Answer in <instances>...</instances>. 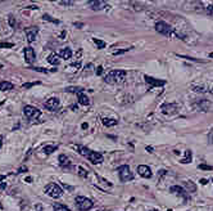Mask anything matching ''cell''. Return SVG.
Masks as SVG:
<instances>
[{"instance_id":"cell-42","label":"cell","mask_w":213,"mask_h":211,"mask_svg":"<svg viewBox=\"0 0 213 211\" xmlns=\"http://www.w3.org/2000/svg\"><path fill=\"white\" fill-rule=\"evenodd\" d=\"M208 138H209V142H211V143H213V130L209 133V135H208Z\"/></svg>"},{"instance_id":"cell-21","label":"cell","mask_w":213,"mask_h":211,"mask_svg":"<svg viewBox=\"0 0 213 211\" xmlns=\"http://www.w3.org/2000/svg\"><path fill=\"white\" fill-rule=\"evenodd\" d=\"M48 62L50 63V64H54V66H58L60 60H59V58H58V55L53 53V54H50V55L48 57Z\"/></svg>"},{"instance_id":"cell-17","label":"cell","mask_w":213,"mask_h":211,"mask_svg":"<svg viewBox=\"0 0 213 211\" xmlns=\"http://www.w3.org/2000/svg\"><path fill=\"white\" fill-rule=\"evenodd\" d=\"M59 55H60V58H63V59H71L72 58V50L69 49V48H63V49H60L59 52Z\"/></svg>"},{"instance_id":"cell-24","label":"cell","mask_w":213,"mask_h":211,"mask_svg":"<svg viewBox=\"0 0 213 211\" xmlns=\"http://www.w3.org/2000/svg\"><path fill=\"white\" fill-rule=\"evenodd\" d=\"M53 209H54V211H71V209H68L67 206H64L62 204H54Z\"/></svg>"},{"instance_id":"cell-9","label":"cell","mask_w":213,"mask_h":211,"mask_svg":"<svg viewBox=\"0 0 213 211\" xmlns=\"http://www.w3.org/2000/svg\"><path fill=\"white\" fill-rule=\"evenodd\" d=\"M137 173H139V175L142 176V178H145V179H150V178L153 176V173H151L150 167H149V166H146V165L137 166Z\"/></svg>"},{"instance_id":"cell-36","label":"cell","mask_w":213,"mask_h":211,"mask_svg":"<svg viewBox=\"0 0 213 211\" xmlns=\"http://www.w3.org/2000/svg\"><path fill=\"white\" fill-rule=\"evenodd\" d=\"M192 90L194 91H200V93H206L207 91L204 88H199V86H192Z\"/></svg>"},{"instance_id":"cell-41","label":"cell","mask_w":213,"mask_h":211,"mask_svg":"<svg viewBox=\"0 0 213 211\" xmlns=\"http://www.w3.org/2000/svg\"><path fill=\"white\" fill-rule=\"evenodd\" d=\"M7 188V183H4V181H1V183H0V190H4Z\"/></svg>"},{"instance_id":"cell-10","label":"cell","mask_w":213,"mask_h":211,"mask_svg":"<svg viewBox=\"0 0 213 211\" xmlns=\"http://www.w3.org/2000/svg\"><path fill=\"white\" fill-rule=\"evenodd\" d=\"M24 59H26V62L28 64H32L35 62V59H36V53L35 50L32 49L31 46H27V48H24Z\"/></svg>"},{"instance_id":"cell-40","label":"cell","mask_w":213,"mask_h":211,"mask_svg":"<svg viewBox=\"0 0 213 211\" xmlns=\"http://www.w3.org/2000/svg\"><path fill=\"white\" fill-rule=\"evenodd\" d=\"M59 4H62V5H72L73 1H68V0H67V1H60Z\"/></svg>"},{"instance_id":"cell-32","label":"cell","mask_w":213,"mask_h":211,"mask_svg":"<svg viewBox=\"0 0 213 211\" xmlns=\"http://www.w3.org/2000/svg\"><path fill=\"white\" fill-rule=\"evenodd\" d=\"M79 175L82 176V178H86V176H87V171H86L84 167H81V166H80V167H79Z\"/></svg>"},{"instance_id":"cell-34","label":"cell","mask_w":213,"mask_h":211,"mask_svg":"<svg viewBox=\"0 0 213 211\" xmlns=\"http://www.w3.org/2000/svg\"><path fill=\"white\" fill-rule=\"evenodd\" d=\"M198 167L200 170H213V166H209V165H204V164H200Z\"/></svg>"},{"instance_id":"cell-8","label":"cell","mask_w":213,"mask_h":211,"mask_svg":"<svg viewBox=\"0 0 213 211\" xmlns=\"http://www.w3.org/2000/svg\"><path fill=\"white\" fill-rule=\"evenodd\" d=\"M26 38H27V41L28 43H34L36 40V36H37V32H39V28L37 27H27L26 30Z\"/></svg>"},{"instance_id":"cell-6","label":"cell","mask_w":213,"mask_h":211,"mask_svg":"<svg viewBox=\"0 0 213 211\" xmlns=\"http://www.w3.org/2000/svg\"><path fill=\"white\" fill-rule=\"evenodd\" d=\"M118 175H120L121 181H130L134 179V175L127 165H122L118 167Z\"/></svg>"},{"instance_id":"cell-13","label":"cell","mask_w":213,"mask_h":211,"mask_svg":"<svg viewBox=\"0 0 213 211\" xmlns=\"http://www.w3.org/2000/svg\"><path fill=\"white\" fill-rule=\"evenodd\" d=\"M145 81H146V84L148 85H150V88H153V86H163V85L166 84L165 80H157V79L150 77V76H145Z\"/></svg>"},{"instance_id":"cell-28","label":"cell","mask_w":213,"mask_h":211,"mask_svg":"<svg viewBox=\"0 0 213 211\" xmlns=\"http://www.w3.org/2000/svg\"><path fill=\"white\" fill-rule=\"evenodd\" d=\"M94 43L96 44V46L99 48V49H103V48H105V43H104V41H101V40L94 39Z\"/></svg>"},{"instance_id":"cell-2","label":"cell","mask_w":213,"mask_h":211,"mask_svg":"<svg viewBox=\"0 0 213 211\" xmlns=\"http://www.w3.org/2000/svg\"><path fill=\"white\" fill-rule=\"evenodd\" d=\"M127 76V72L123 71V70H113L106 74L105 76V83H108L110 85H118V84H122Z\"/></svg>"},{"instance_id":"cell-50","label":"cell","mask_w":213,"mask_h":211,"mask_svg":"<svg viewBox=\"0 0 213 211\" xmlns=\"http://www.w3.org/2000/svg\"><path fill=\"white\" fill-rule=\"evenodd\" d=\"M209 58H213V53H209Z\"/></svg>"},{"instance_id":"cell-7","label":"cell","mask_w":213,"mask_h":211,"mask_svg":"<svg viewBox=\"0 0 213 211\" xmlns=\"http://www.w3.org/2000/svg\"><path fill=\"white\" fill-rule=\"evenodd\" d=\"M155 30H157L159 34H162L165 36H171L172 35V27L168 25V23H166L163 21L155 23Z\"/></svg>"},{"instance_id":"cell-52","label":"cell","mask_w":213,"mask_h":211,"mask_svg":"<svg viewBox=\"0 0 213 211\" xmlns=\"http://www.w3.org/2000/svg\"><path fill=\"white\" fill-rule=\"evenodd\" d=\"M167 211H172V210H167Z\"/></svg>"},{"instance_id":"cell-46","label":"cell","mask_w":213,"mask_h":211,"mask_svg":"<svg viewBox=\"0 0 213 211\" xmlns=\"http://www.w3.org/2000/svg\"><path fill=\"white\" fill-rule=\"evenodd\" d=\"M1 145H3V136L0 135V148H1Z\"/></svg>"},{"instance_id":"cell-43","label":"cell","mask_w":213,"mask_h":211,"mask_svg":"<svg viewBox=\"0 0 213 211\" xmlns=\"http://www.w3.org/2000/svg\"><path fill=\"white\" fill-rule=\"evenodd\" d=\"M81 128H82V129H87V128H89V125L86 124V122H84L82 125H81Z\"/></svg>"},{"instance_id":"cell-14","label":"cell","mask_w":213,"mask_h":211,"mask_svg":"<svg viewBox=\"0 0 213 211\" xmlns=\"http://www.w3.org/2000/svg\"><path fill=\"white\" fill-rule=\"evenodd\" d=\"M89 5L93 10H100V9H104L106 5V3L103 1V0H96V1H89Z\"/></svg>"},{"instance_id":"cell-31","label":"cell","mask_w":213,"mask_h":211,"mask_svg":"<svg viewBox=\"0 0 213 211\" xmlns=\"http://www.w3.org/2000/svg\"><path fill=\"white\" fill-rule=\"evenodd\" d=\"M8 21H9L10 27H14V26H15V19H14V17H13V14H9V15H8Z\"/></svg>"},{"instance_id":"cell-3","label":"cell","mask_w":213,"mask_h":211,"mask_svg":"<svg viewBox=\"0 0 213 211\" xmlns=\"http://www.w3.org/2000/svg\"><path fill=\"white\" fill-rule=\"evenodd\" d=\"M75 202H76V206L81 211H89V210H91L94 206V202L90 200V198L84 197V196H77Z\"/></svg>"},{"instance_id":"cell-29","label":"cell","mask_w":213,"mask_h":211,"mask_svg":"<svg viewBox=\"0 0 213 211\" xmlns=\"http://www.w3.org/2000/svg\"><path fill=\"white\" fill-rule=\"evenodd\" d=\"M130 49H131V48H126V49H120V50H114V52H113V55H121V54H123V53L129 52Z\"/></svg>"},{"instance_id":"cell-33","label":"cell","mask_w":213,"mask_h":211,"mask_svg":"<svg viewBox=\"0 0 213 211\" xmlns=\"http://www.w3.org/2000/svg\"><path fill=\"white\" fill-rule=\"evenodd\" d=\"M206 12H207V14L209 15V17L213 18V5H208V7H206Z\"/></svg>"},{"instance_id":"cell-51","label":"cell","mask_w":213,"mask_h":211,"mask_svg":"<svg viewBox=\"0 0 213 211\" xmlns=\"http://www.w3.org/2000/svg\"><path fill=\"white\" fill-rule=\"evenodd\" d=\"M151 211H159V210H151Z\"/></svg>"},{"instance_id":"cell-23","label":"cell","mask_w":213,"mask_h":211,"mask_svg":"<svg viewBox=\"0 0 213 211\" xmlns=\"http://www.w3.org/2000/svg\"><path fill=\"white\" fill-rule=\"evenodd\" d=\"M101 122H103L104 126H114V125H117L118 121L117 120H114V119H103L101 120Z\"/></svg>"},{"instance_id":"cell-16","label":"cell","mask_w":213,"mask_h":211,"mask_svg":"<svg viewBox=\"0 0 213 211\" xmlns=\"http://www.w3.org/2000/svg\"><path fill=\"white\" fill-rule=\"evenodd\" d=\"M184 189L186 190L187 193H194L196 192V185L194 184V181H191V180H185L184 181Z\"/></svg>"},{"instance_id":"cell-38","label":"cell","mask_w":213,"mask_h":211,"mask_svg":"<svg viewBox=\"0 0 213 211\" xmlns=\"http://www.w3.org/2000/svg\"><path fill=\"white\" fill-rule=\"evenodd\" d=\"M26 171H27V167H26V166H22V167L18 169L17 173H18V174H22V173H26Z\"/></svg>"},{"instance_id":"cell-48","label":"cell","mask_w":213,"mask_h":211,"mask_svg":"<svg viewBox=\"0 0 213 211\" xmlns=\"http://www.w3.org/2000/svg\"><path fill=\"white\" fill-rule=\"evenodd\" d=\"M5 179V175H0V183H1V180Z\"/></svg>"},{"instance_id":"cell-18","label":"cell","mask_w":213,"mask_h":211,"mask_svg":"<svg viewBox=\"0 0 213 211\" xmlns=\"http://www.w3.org/2000/svg\"><path fill=\"white\" fill-rule=\"evenodd\" d=\"M77 98H79V103L80 104H82V106H89L90 104V99H89V97L85 94V93H79L77 94Z\"/></svg>"},{"instance_id":"cell-37","label":"cell","mask_w":213,"mask_h":211,"mask_svg":"<svg viewBox=\"0 0 213 211\" xmlns=\"http://www.w3.org/2000/svg\"><path fill=\"white\" fill-rule=\"evenodd\" d=\"M34 70H35V71H39V72H45V74L48 72V70H45V68H41V67H34Z\"/></svg>"},{"instance_id":"cell-4","label":"cell","mask_w":213,"mask_h":211,"mask_svg":"<svg viewBox=\"0 0 213 211\" xmlns=\"http://www.w3.org/2000/svg\"><path fill=\"white\" fill-rule=\"evenodd\" d=\"M45 193L51 198H59L63 194V190L58 184L50 183V184H48L46 187H45Z\"/></svg>"},{"instance_id":"cell-47","label":"cell","mask_w":213,"mask_h":211,"mask_svg":"<svg viewBox=\"0 0 213 211\" xmlns=\"http://www.w3.org/2000/svg\"><path fill=\"white\" fill-rule=\"evenodd\" d=\"M146 151H148V152H153V148H151V147H146Z\"/></svg>"},{"instance_id":"cell-20","label":"cell","mask_w":213,"mask_h":211,"mask_svg":"<svg viewBox=\"0 0 213 211\" xmlns=\"http://www.w3.org/2000/svg\"><path fill=\"white\" fill-rule=\"evenodd\" d=\"M58 161H59V165L62 166V167H68V166L71 165V161H69V158L65 155H60L58 157Z\"/></svg>"},{"instance_id":"cell-15","label":"cell","mask_w":213,"mask_h":211,"mask_svg":"<svg viewBox=\"0 0 213 211\" xmlns=\"http://www.w3.org/2000/svg\"><path fill=\"white\" fill-rule=\"evenodd\" d=\"M176 109H177V106L176 104H163L162 106V112L165 113V115H171V113H175Z\"/></svg>"},{"instance_id":"cell-1","label":"cell","mask_w":213,"mask_h":211,"mask_svg":"<svg viewBox=\"0 0 213 211\" xmlns=\"http://www.w3.org/2000/svg\"><path fill=\"white\" fill-rule=\"evenodd\" d=\"M76 148L79 149L80 155L86 157L91 164L98 165V164H101V162H103V156H101V153L96 152V151H91V149H89L86 147H81V145H77Z\"/></svg>"},{"instance_id":"cell-19","label":"cell","mask_w":213,"mask_h":211,"mask_svg":"<svg viewBox=\"0 0 213 211\" xmlns=\"http://www.w3.org/2000/svg\"><path fill=\"white\" fill-rule=\"evenodd\" d=\"M12 89H14V85L9 81H1L0 83V90L1 91H9Z\"/></svg>"},{"instance_id":"cell-22","label":"cell","mask_w":213,"mask_h":211,"mask_svg":"<svg viewBox=\"0 0 213 211\" xmlns=\"http://www.w3.org/2000/svg\"><path fill=\"white\" fill-rule=\"evenodd\" d=\"M191 158H192V153H191L190 149H187V151H185V157H184L180 162H181V164H190Z\"/></svg>"},{"instance_id":"cell-12","label":"cell","mask_w":213,"mask_h":211,"mask_svg":"<svg viewBox=\"0 0 213 211\" xmlns=\"http://www.w3.org/2000/svg\"><path fill=\"white\" fill-rule=\"evenodd\" d=\"M171 192L175 193V194H177V196H180V197H182L184 201H187V192L182 188V187H180V185H172V187H171Z\"/></svg>"},{"instance_id":"cell-49","label":"cell","mask_w":213,"mask_h":211,"mask_svg":"<svg viewBox=\"0 0 213 211\" xmlns=\"http://www.w3.org/2000/svg\"><path fill=\"white\" fill-rule=\"evenodd\" d=\"M26 181H27V183H31V181H32V179H31V178H27V179H26Z\"/></svg>"},{"instance_id":"cell-11","label":"cell","mask_w":213,"mask_h":211,"mask_svg":"<svg viewBox=\"0 0 213 211\" xmlns=\"http://www.w3.org/2000/svg\"><path fill=\"white\" fill-rule=\"evenodd\" d=\"M60 106V102L59 99L57 98V97H53V98H49L46 102H45V107H46L49 111H55V109H58Z\"/></svg>"},{"instance_id":"cell-5","label":"cell","mask_w":213,"mask_h":211,"mask_svg":"<svg viewBox=\"0 0 213 211\" xmlns=\"http://www.w3.org/2000/svg\"><path fill=\"white\" fill-rule=\"evenodd\" d=\"M23 113H24V116H26L28 120H36V119H39L40 117V115H41L40 109L34 107V106H24L23 107Z\"/></svg>"},{"instance_id":"cell-25","label":"cell","mask_w":213,"mask_h":211,"mask_svg":"<svg viewBox=\"0 0 213 211\" xmlns=\"http://www.w3.org/2000/svg\"><path fill=\"white\" fill-rule=\"evenodd\" d=\"M65 91L68 93H76V94H79V93H82L84 89L80 88V86H69V88H65Z\"/></svg>"},{"instance_id":"cell-27","label":"cell","mask_w":213,"mask_h":211,"mask_svg":"<svg viewBox=\"0 0 213 211\" xmlns=\"http://www.w3.org/2000/svg\"><path fill=\"white\" fill-rule=\"evenodd\" d=\"M43 19H44V21L53 22V23H55V25H58V23H59V21H58V19H55V18H51V17H50V15H49V14H44V15H43Z\"/></svg>"},{"instance_id":"cell-30","label":"cell","mask_w":213,"mask_h":211,"mask_svg":"<svg viewBox=\"0 0 213 211\" xmlns=\"http://www.w3.org/2000/svg\"><path fill=\"white\" fill-rule=\"evenodd\" d=\"M39 84H40L39 81H36V83H27V84H23L22 88H23V89H30V88L35 86V85H39Z\"/></svg>"},{"instance_id":"cell-35","label":"cell","mask_w":213,"mask_h":211,"mask_svg":"<svg viewBox=\"0 0 213 211\" xmlns=\"http://www.w3.org/2000/svg\"><path fill=\"white\" fill-rule=\"evenodd\" d=\"M14 45L12 43H0V48H13Z\"/></svg>"},{"instance_id":"cell-45","label":"cell","mask_w":213,"mask_h":211,"mask_svg":"<svg viewBox=\"0 0 213 211\" xmlns=\"http://www.w3.org/2000/svg\"><path fill=\"white\" fill-rule=\"evenodd\" d=\"M200 184H207V179H200Z\"/></svg>"},{"instance_id":"cell-39","label":"cell","mask_w":213,"mask_h":211,"mask_svg":"<svg viewBox=\"0 0 213 211\" xmlns=\"http://www.w3.org/2000/svg\"><path fill=\"white\" fill-rule=\"evenodd\" d=\"M101 74H103V67H101V66H99V67L96 68V75H99V76H100Z\"/></svg>"},{"instance_id":"cell-26","label":"cell","mask_w":213,"mask_h":211,"mask_svg":"<svg viewBox=\"0 0 213 211\" xmlns=\"http://www.w3.org/2000/svg\"><path fill=\"white\" fill-rule=\"evenodd\" d=\"M57 148H58L57 145H45V147H44V152L46 153V155H50V153L54 152Z\"/></svg>"},{"instance_id":"cell-44","label":"cell","mask_w":213,"mask_h":211,"mask_svg":"<svg viewBox=\"0 0 213 211\" xmlns=\"http://www.w3.org/2000/svg\"><path fill=\"white\" fill-rule=\"evenodd\" d=\"M27 8H28V9H37V7H36V5H28Z\"/></svg>"}]
</instances>
